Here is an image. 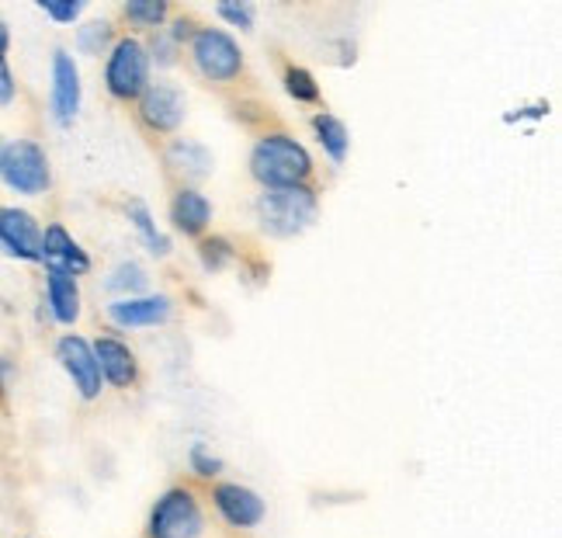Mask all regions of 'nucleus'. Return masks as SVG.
Listing matches in <instances>:
<instances>
[{"instance_id":"obj_1","label":"nucleus","mask_w":562,"mask_h":538,"mask_svg":"<svg viewBox=\"0 0 562 538\" xmlns=\"http://www.w3.org/2000/svg\"><path fill=\"white\" fill-rule=\"evenodd\" d=\"M313 154L289 133H265L250 149V178L261 188L310 184Z\"/></svg>"},{"instance_id":"obj_2","label":"nucleus","mask_w":562,"mask_h":538,"mask_svg":"<svg viewBox=\"0 0 562 538\" xmlns=\"http://www.w3.org/2000/svg\"><path fill=\"white\" fill-rule=\"evenodd\" d=\"M257 223L268 236L278 240H292V236L306 233L319 215V195L310 184L292 188H261V195L254 202Z\"/></svg>"},{"instance_id":"obj_3","label":"nucleus","mask_w":562,"mask_h":538,"mask_svg":"<svg viewBox=\"0 0 562 538\" xmlns=\"http://www.w3.org/2000/svg\"><path fill=\"white\" fill-rule=\"evenodd\" d=\"M205 535V504L194 486H170L149 507L146 538H202Z\"/></svg>"},{"instance_id":"obj_4","label":"nucleus","mask_w":562,"mask_h":538,"mask_svg":"<svg viewBox=\"0 0 562 538\" xmlns=\"http://www.w3.org/2000/svg\"><path fill=\"white\" fill-rule=\"evenodd\" d=\"M0 184L25 199L46 195L53 188V167L46 149L35 139H8L4 149H0Z\"/></svg>"},{"instance_id":"obj_5","label":"nucleus","mask_w":562,"mask_h":538,"mask_svg":"<svg viewBox=\"0 0 562 538\" xmlns=\"http://www.w3.org/2000/svg\"><path fill=\"white\" fill-rule=\"evenodd\" d=\"M188 56L191 67L209 83H233L244 74V49L226 29L199 25L188 38Z\"/></svg>"},{"instance_id":"obj_6","label":"nucleus","mask_w":562,"mask_h":538,"mask_svg":"<svg viewBox=\"0 0 562 538\" xmlns=\"http://www.w3.org/2000/svg\"><path fill=\"white\" fill-rule=\"evenodd\" d=\"M149 88V56L136 35L115 38V46L104 56V91L115 101H139Z\"/></svg>"},{"instance_id":"obj_7","label":"nucleus","mask_w":562,"mask_h":538,"mask_svg":"<svg viewBox=\"0 0 562 538\" xmlns=\"http://www.w3.org/2000/svg\"><path fill=\"white\" fill-rule=\"evenodd\" d=\"M209 501H212L215 518L233 531H254L268 514L261 493L250 490L247 483H233V480H215L209 490Z\"/></svg>"},{"instance_id":"obj_8","label":"nucleus","mask_w":562,"mask_h":538,"mask_svg":"<svg viewBox=\"0 0 562 538\" xmlns=\"http://www.w3.org/2000/svg\"><path fill=\"white\" fill-rule=\"evenodd\" d=\"M136 115L143 122L146 133L154 136H175L178 128L184 125L188 119V101H184V91L175 88V83H149V88L139 94L136 101Z\"/></svg>"},{"instance_id":"obj_9","label":"nucleus","mask_w":562,"mask_h":538,"mask_svg":"<svg viewBox=\"0 0 562 538\" xmlns=\"http://www.w3.org/2000/svg\"><path fill=\"white\" fill-rule=\"evenodd\" d=\"M56 361H59V369L70 376V382H74V390H77L80 400L94 403L104 393V379H101L98 358H94V348H91L88 337L63 334L56 340Z\"/></svg>"},{"instance_id":"obj_10","label":"nucleus","mask_w":562,"mask_h":538,"mask_svg":"<svg viewBox=\"0 0 562 538\" xmlns=\"http://www.w3.org/2000/svg\"><path fill=\"white\" fill-rule=\"evenodd\" d=\"M0 250L14 261L42 265V223L21 205H0Z\"/></svg>"},{"instance_id":"obj_11","label":"nucleus","mask_w":562,"mask_h":538,"mask_svg":"<svg viewBox=\"0 0 562 538\" xmlns=\"http://www.w3.org/2000/svg\"><path fill=\"white\" fill-rule=\"evenodd\" d=\"M83 101V83H80V67L67 49L53 53V88H49V112L59 125H70L80 115Z\"/></svg>"},{"instance_id":"obj_12","label":"nucleus","mask_w":562,"mask_h":538,"mask_svg":"<svg viewBox=\"0 0 562 538\" xmlns=\"http://www.w3.org/2000/svg\"><path fill=\"white\" fill-rule=\"evenodd\" d=\"M108 320L122 330H139V327H164L175 313V303L164 292H146V295H133V299H115L108 303Z\"/></svg>"},{"instance_id":"obj_13","label":"nucleus","mask_w":562,"mask_h":538,"mask_svg":"<svg viewBox=\"0 0 562 538\" xmlns=\"http://www.w3.org/2000/svg\"><path fill=\"white\" fill-rule=\"evenodd\" d=\"M42 268L80 278L91 271V254L74 240V233L63 223H49L42 226Z\"/></svg>"},{"instance_id":"obj_14","label":"nucleus","mask_w":562,"mask_h":538,"mask_svg":"<svg viewBox=\"0 0 562 538\" xmlns=\"http://www.w3.org/2000/svg\"><path fill=\"white\" fill-rule=\"evenodd\" d=\"M91 348L98 358L101 379L108 385H115V390H133L139 382V358L125 340H119L112 334H101L98 340H91Z\"/></svg>"},{"instance_id":"obj_15","label":"nucleus","mask_w":562,"mask_h":538,"mask_svg":"<svg viewBox=\"0 0 562 538\" xmlns=\"http://www.w3.org/2000/svg\"><path fill=\"white\" fill-rule=\"evenodd\" d=\"M164 164H167L170 175L184 181V188H194L199 181H205L215 167L209 146L199 139H188V136H178L164 146Z\"/></svg>"},{"instance_id":"obj_16","label":"nucleus","mask_w":562,"mask_h":538,"mask_svg":"<svg viewBox=\"0 0 562 538\" xmlns=\"http://www.w3.org/2000/svg\"><path fill=\"white\" fill-rule=\"evenodd\" d=\"M170 223H175L178 233L184 236H205V229L212 226V202L202 195L199 188H178L175 199H170Z\"/></svg>"},{"instance_id":"obj_17","label":"nucleus","mask_w":562,"mask_h":538,"mask_svg":"<svg viewBox=\"0 0 562 538\" xmlns=\"http://www.w3.org/2000/svg\"><path fill=\"white\" fill-rule=\"evenodd\" d=\"M80 306H83V299H80L77 278L67 271L46 268V310H49L53 323H59V327H74L80 320Z\"/></svg>"},{"instance_id":"obj_18","label":"nucleus","mask_w":562,"mask_h":538,"mask_svg":"<svg viewBox=\"0 0 562 538\" xmlns=\"http://www.w3.org/2000/svg\"><path fill=\"white\" fill-rule=\"evenodd\" d=\"M313 136L316 143L323 146V154L330 157V164H344L351 154V133H348V125H344L334 112H316L313 115Z\"/></svg>"},{"instance_id":"obj_19","label":"nucleus","mask_w":562,"mask_h":538,"mask_svg":"<svg viewBox=\"0 0 562 538\" xmlns=\"http://www.w3.org/2000/svg\"><path fill=\"white\" fill-rule=\"evenodd\" d=\"M125 215H128V223H133V229L139 233V240H143V247L149 254H154V257H170V236L157 229L154 212H149L143 202H128Z\"/></svg>"},{"instance_id":"obj_20","label":"nucleus","mask_w":562,"mask_h":538,"mask_svg":"<svg viewBox=\"0 0 562 538\" xmlns=\"http://www.w3.org/2000/svg\"><path fill=\"white\" fill-rule=\"evenodd\" d=\"M112 46H115V25L108 18L88 21V25L77 29V49L83 56H108Z\"/></svg>"},{"instance_id":"obj_21","label":"nucleus","mask_w":562,"mask_h":538,"mask_svg":"<svg viewBox=\"0 0 562 538\" xmlns=\"http://www.w3.org/2000/svg\"><path fill=\"white\" fill-rule=\"evenodd\" d=\"M112 292H122V299H133V295H146L149 289V271L139 261H122L104 282Z\"/></svg>"},{"instance_id":"obj_22","label":"nucleus","mask_w":562,"mask_h":538,"mask_svg":"<svg viewBox=\"0 0 562 538\" xmlns=\"http://www.w3.org/2000/svg\"><path fill=\"white\" fill-rule=\"evenodd\" d=\"M122 14L128 18V25L160 32L164 21L170 18V8H167V0H125Z\"/></svg>"},{"instance_id":"obj_23","label":"nucleus","mask_w":562,"mask_h":538,"mask_svg":"<svg viewBox=\"0 0 562 538\" xmlns=\"http://www.w3.org/2000/svg\"><path fill=\"white\" fill-rule=\"evenodd\" d=\"M199 261L212 274L215 271H226L236 261V244L229 240V236H220V233L202 236V240H199Z\"/></svg>"},{"instance_id":"obj_24","label":"nucleus","mask_w":562,"mask_h":538,"mask_svg":"<svg viewBox=\"0 0 562 538\" xmlns=\"http://www.w3.org/2000/svg\"><path fill=\"white\" fill-rule=\"evenodd\" d=\"M188 469H191V477L194 480H205V483H215L223 477V469H226V462L215 456V451L205 445V441H194L191 448H188Z\"/></svg>"},{"instance_id":"obj_25","label":"nucleus","mask_w":562,"mask_h":538,"mask_svg":"<svg viewBox=\"0 0 562 538\" xmlns=\"http://www.w3.org/2000/svg\"><path fill=\"white\" fill-rule=\"evenodd\" d=\"M281 83H285V94L299 104H316L319 101V83L316 77L306 70V67H285V77H281Z\"/></svg>"},{"instance_id":"obj_26","label":"nucleus","mask_w":562,"mask_h":538,"mask_svg":"<svg viewBox=\"0 0 562 538\" xmlns=\"http://www.w3.org/2000/svg\"><path fill=\"white\" fill-rule=\"evenodd\" d=\"M143 46H146V56H149V67H154V63H157V67H175V63H178L181 46H175L164 29L149 35V42H143Z\"/></svg>"},{"instance_id":"obj_27","label":"nucleus","mask_w":562,"mask_h":538,"mask_svg":"<svg viewBox=\"0 0 562 538\" xmlns=\"http://www.w3.org/2000/svg\"><path fill=\"white\" fill-rule=\"evenodd\" d=\"M83 0H38V11L46 14L56 25H74V21L83 14Z\"/></svg>"},{"instance_id":"obj_28","label":"nucleus","mask_w":562,"mask_h":538,"mask_svg":"<svg viewBox=\"0 0 562 538\" xmlns=\"http://www.w3.org/2000/svg\"><path fill=\"white\" fill-rule=\"evenodd\" d=\"M215 14H220L229 29H240V32L254 29V8L250 4H215Z\"/></svg>"},{"instance_id":"obj_29","label":"nucleus","mask_w":562,"mask_h":538,"mask_svg":"<svg viewBox=\"0 0 562 538\" xmlns=\"http://www.w3.org/2000/svg\"><path fill=\"white\" fill-rule=\"evenodd\" d=\"M18 98V77L8 63H0V108H11Z\"/></svg>"},{"instance_id":"obj_30","label":"nucleus","mask_w":562,"mask_h":538,"mask_svg":"<svg viewBox=\"0 0 562 538\" xmlns=\"http://www.w3.org/2000/svg\"><path fill=\"white\" fill-rule=\"evenodd\" d=\"M194 29H199V25H194V18H191V14H178L175 21H170L167 38L175 42V46H181V42H188V38L194 35Z\"/></svg>"},{"instance_id":"obj_31","label":"nucleus","mask_w":562,"mask_h":538,"mask_svg":"<svg viewBox=\"0 0 562 538\" xmlns=\"http://www.w3.org/2000/svg\"><path fill=\"white\" fill-rule=\"evenodd\" d=\"M549 115V101H535L531 108H517V112L504 115V122H521V119H546Z\"/></svg>"},{"instance_id":"obj_32","label":"nucleus","mask_w":562,"mask_h":538,"mask_svg":"<svg viewBox=\"0 0 562 538\" xmlns=\"http://www.w3.org/2000/svg\"><path fill=\"white\" fill-rule=\"evenodd\" d=\"M8 53H11V25L0 21V63H8Z\"/></svg>"},{"instance_id":"obj_33","label":"nucleus","mask_w":562,"mask_h":538,"mask_svg":"<svg viewBox=\"0 0 562 538\" xmlns=\"http://www.w3.org/2000/svg\"><path fill=\"white\" fill-rule=\"evenodd\" d=\"M8 400V369H4V361H0V403Z\"/></svg>"},{"instance_id":"obj_34","label":"nucleus","mask_w":562,"mask_h":538,"mask_svg":"<svg viewBox=\"0 0 562 538\" xmlns=\"http://www.w3.org/2000/svg\"><path fill=\"white\" fill-rule=\"evenodd\" d=\"M4 143H8V139H4V136H0V149H4Z\"/></svg>"}]
</instances>
